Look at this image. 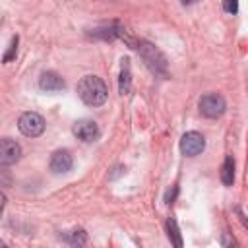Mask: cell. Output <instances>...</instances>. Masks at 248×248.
<instances>
[{"label":"cell","mask_w":248,"mask_h":248,"mask_svg":"<svg viewBox=\"0 0 248 248\" xmlns=\"http://www.w3.org/2000/svg\"><path fill=\"white\" fill-rule=\"evenodd\" d=\"M219 176H221V182H223L225 186H232V182H234V159H232L231 155L225 157V161H223V165H221Z\"/></svg>","instance_id":"obj_11"},{"label":"cell","mask_w":248,"mask_h":248,"mask_svg":"<svg viewBox=\"0 0 248 248\" xmlns=\"http://www.w3.org/2000/svg\"><path fill=\"white\" fill-rule=\"evenodd\" d=\"M176 192H178V188H176V186H172V190H169V192L165 194V202H167V203H172V200H174Z\"/></svg>","instance_id":"obj_17"},{"label":"cell","mask_w":248,"mask_h":248,"mask_svg":"<svg viewBox=\"0 0 248 248\" xmlns=\"http://www.w3.org/2000/svg\"><path fill=\"white\" fill-rule=\"evenodd\" d=\"M2 248H8V246H6V244H4V246H2Z\"/></svg>","instance_id":"obj_18"},{"label":"cell","mask_w":248,"mask_h":248,"mask_svg":"<svg viewBox=\"0 0 248 248\" xmlns=\"http://www.w3.org/2000/svg\"><path fill=\"white\" fill-rule=\"evenodd\" d=\"M72 134H74L78 140H81V141H85V143H91V141L99 140L101 130H99V126H97L95 120L83 118V120H78V122L72 126Z\"/></svg>","instance_id":"obj_6"},{"label":"cell","mask_w":248,"mask_h":248,"mask_svg":"<svg viewBox=\"0 0 248 248\" xmlns=\"http://www.w3.org/2000/svg\"><path fill=\"white\" fill-rule=\"evenodd\" d=\"M72 155H70V151L68 149H58V151H54L52 155H50V163H48V167H50V170L52 172H68L70 169H72Z\"/></svg>","instance_id":"obj_8"},{"label":"cell","mask_w":248,"mask_h":248,"mask_svg":"<svg viewBox=\"0 0 248 248\" xmlns=\"http://www.w3.org/2000/svg\"><path fill=\"white\" fill-rule=\"evenodd\" d=\"M39 87L46 93H56V91H62L66 83L56 72H43L39 78Z\"/></svg>","instance_id":"obj_9"},{"label":"cell","mask_w":248,"mask_h":248,"mask_svg":"<svg viewBox=\"0 0 248 248\" xmlns=\"http://www.w3.org/2000/svg\"><path fill=\"white\" fill-rule=\"evenodd\" d=\"M223 10H225L227 14H236V12H238V2H234V0H232V2H231V0H229V2H223Z\"/></svg>","instance_id":"obj_15"},{"label":"cell","mask_w":248,"mask_h":248,"mask_svg":"<svg viewBox=\"0 0 248 248\" xmlns=\"http://www.w3.org/2000/svg\"><path fill=\"white\" fill-rule=\"evenodd\" d=\"M19 157H21V147H19V143L14 141V140L4 138V140L0 141V165L10 167V165L17 163Z\"/></svg>","instance_id":"obj_7"},{"label":"cell","mask_w":248,"mask_h":248,"mask_svg":"<svg viewBox=\"0 0 248 248\" xmlns=\"http://www.w3.org/2000/svg\"><path fill=\"white\" fill-rule=\"evenodd\" d=\"M132 85V74H130V60H122V70H120V79H118V91L120 95H128Z\"/></svg>","instance_id":"obj_10"},{"label":"cell","mask_w":248,"mask_h":248,"mask_svg":"<svg viewBox=\"0 0 248 248\" xmlns=\"http://www.w3.org/2000/svg\"><path fill=\"white\" fill-rule=\"evenodd\" d=\"M17 128L27 138H37L45 132V118L37 112H23L17 120Z\"/></svg>","instance_id":"obj_4"},{"label":"cell","mask_w":248,"mask_h":248,"mask_svg":"<svg viewBox=\"0 0 248 248\" xmlns=\"http://www.w3.org/2000/svg\"><path fill=\"white\" fill-rule=\"evenodd\" d=\"M78 97L87 105V107H101L105 101H107V95H108V89L105 85V81L97 76H85L79 79L78 87Z\"/></svg>","instance_id":"obj_1"},{"label":"cell","mask_w":248,"mask_h":248,"mask_svg":"<svg viewBox=\"0 0 248 248\" xmlns=\"http://www.w3.org/2000/svg\"><path fill=\"white\" fill-rule=\"evenodd\" d=\"M227 110V101L219 93H205L200 99V112L205 118H219Z\"/></svg>","instance_id":"obj_3"},{"label":"cell","mask_w":248,"mask_h":248,"mask_svg":"<svg viewBox=\"0 0 248 248\" xmlns=\"http://www.w3.org/2000/svg\"><path fill=\"white\" fill-rule=\"evenodd\" d=\"M17 41H19L17 37H14V39H12V43H10V48H8V52L4 54V58H2L4 62H10V60H12V58L17 54Z\"/></svg>","instance_id":"obj_14"},{"label":"cell","mask_w":248,"mask_h":248,"mask_svg":"<svg viewBox=\"0 0 248 248\" xmlns=\"http://www.w3.org/2000/svg\"><path fill=\"white\" fill-rule=\"evenodd\" d=\"M62 238L66 240V244L70 248H83L85 246V240H87V234H85V231L76 229V231H70V232L62 234Z\"/></svg>","instance_id":"obj_12"},{"label":"cell","mask_w":248,"mask_h":248,"mask_svg":"<svg viewBox=\"0 0 248 248\" xmlns=\"http://www.w3.org/2000/svg\"><path fill=\"white\" fill-rule=\"evenodd\" d=\"M221 242H223V246H225V248H234V244H236V242H234V238H231L227 232H223V234H221Z\"/></svg>","instance_id":"obj_16"},{"label":"cell","mask_w":248,"mask_h":248,"mask_svg":"<svg viewBox=\"0 0 248 248\" xmlns=\"http://www.w3.org/2000/svg\"><path fill=\"white\" fill-rule=\"evenodd\" d=\"M167 234H169V240H170V244L174 248H182V234H180L178 225H176V221L172 217L167 219Z\"/></svg>","instance_id":"obj_13"},{"label":"cell","mask_w":248,"mask_h":248,"mask_svg":"<svg viewBox=\"0 0 248 248\" xmlns=\"http://www.w3.org/2000/svg\"><path fill=\"white\" fill-rule=\"evenodd\" d=\"M136 48H138V52L141 54V58L145 60L147 68H149L153 74H157V76H165V74H167V60H165V56H163L153 45L140 41Z\"/></svg>","instance_id":"obj_2"},{"label":"cell","mask_w":248,"mask_h":248,"mask_svg":"<svg viewBox=\"0 0 248 248\" xmlns=\"http://www.w3.org/2000/svg\"><path fill=\"white\" fill-rule=\"evenodd\" d=\"M205 149V138L200 132H186L180 138V151L186 157H196Z\"/></svg>","instance_id":"obj_5"}]
</instances>
